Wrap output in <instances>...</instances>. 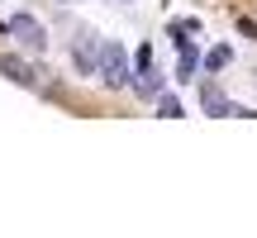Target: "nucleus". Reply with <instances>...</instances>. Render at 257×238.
<instances>
[{"label": "nucleus", "mask_w": 257, "mask_h": 238, "mask_svg": "<svg viewBox=\"0 0 257 238\" xmlns=\"http://www.w3.org/2000/svg\"><path fill=\"white\" fill-rule=\"evenodd\" d=\"M100 76L110 91H119V86H128V57L119 43H100Z\"/></svg>", "instance_id": "f257e3e1"}, {"label": "nucleus", "mask_w": 257, "mask_h": 238, "mask_svg": "<svg viewBox=\"0 0 257 238\" xmlns=\"http://www.w3.org/2000/svg\"><path fill=\"white\" fill-rule=\"evenodd\" d=\"M0 72H5L15 86H24V91H38V72L24 62V57H15V53H0Z\"/></svg>", "instance_id": "7ed1b4c3"}, {"label": "nucleus", "mask_w": 257, "mask_h": 238, "mask_svg": "<svg viewBox=\"0 0 257 238\" xmlns=\"http://www.w3.org/2000/svg\"><path fill=\"white\" fill-rule=\"evenodd\" d=\"M5 34H15L24 48H34V53H43L48 48V29L38 24L34 15H15V19H5Z\"/></svg>", "instance_id": "f03ea898"}, {"label": "nucleus", "mask_w": 257, "mask_h": 238, "mask_svg": "<svg viewBox=\"0 0 257 238\" xmlns=\"http://www.w3.org/2000/svg\"><path fill=\"white\" fill-rule=\"evenodd\" d=\"M229 57H233L229 48H214V53L205 57V67H210V72H224V67H229Z\"/></svg>", "instance_id": "423d86ee"}, {"label": "nucleus", "mask_w": 257, "mask_h": 238, "mask_svg": "<svg viewBox=\"0 0 257 238\" xmlns=\"http://www.w3.org/2000/svg\"><path fill=\"white\" fill-rule=\"evenodd\" d=\"M72 62H76V72H81V76H91L95 67H100V48H95V43H86V38H81V43L72 48Z\"/></svg>", "instance_id": "39448f33"}, {"label": "nucleus", "mask_w": 257, "mask_h": 238, "mask_svg": "<svg viewBox=\"0 0 257 238\" xmlns=\"http://www.w3.org/2000/svg\"><path fill=\"white\" fill-rule=\"evenodd\" d=\"M200 105H205V114H219V119L238 114V105H233V100H229V95H224L214 81H205V86H200Z\"/></svg>", "instance_id": "20e7f679"}, {"label": "nucleus", "mask_w": 257, "mask_h": 238, "mask_svg": "<svg viewBox=\"0 0 257 238\" xmlns=\"http://www.w3.org/2000/svg\"><path fill=\"white\" fill-rule=\"evenodd\" d=\"M157 110H162L167 119H181V100H176V95H162V100H157Z\"/></svg>", "instance_id": "0eeeda50"}]
</instances>
